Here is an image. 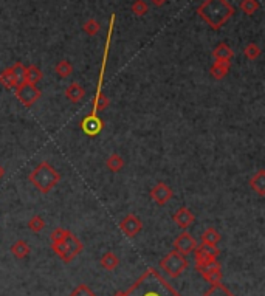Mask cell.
<instances>
[{
	"label": "cell",
	"instance_id": "cell-1",
	"mask_svg": "<svg viewBox=\"0 0 265 296\" xmlns=\"http://www.w3.org/2000/svg\"><path fill=\"white\" fill-rule=\"evenodd\" d=\"M113 296H182L155 269H147L134 285Z\"/></svg>",
	"mask_w": 265,
	"mask_h": 296
},
{
	"label": "cell",
	"instance_id": "cell-2",
	"mask_svg": "<svg viewBox=\"0 0 265 296\" xmlns=\"http://www.w3.org/2000/svg\"><path fill=\"white\" fill-rule=\"evenodd\" d=\"M197 14L213 29H220L234 16V7L228 0H205L197 8Z\"/></svg>",
	"mask_w": 265,
	"mask_h": 296
},
{
	"label": "cell",
	"instance_id": "cell-3",
	"mask_svg": "<svg viewBox=\"0 0 265 296\" xmlns=\"http://www.w3.org/2000/svg\"><path fill=\"white\" fill-rule=\"evenodd\" d=\"M28 180L31 182V185L39 192L48 194L54 186H57L59 182H61V174H59L50 163L42 161L28 175Z\"/></svg>",
	"mask_w": 265,
	"mask_h": 296
},
{
	"label": "cell",
	"instance_id": "cell-4",
	"mask_svg": "<svg viewBox=\"0 0 265 296\" xmlns=\"http://www.w3.org/2000/svg\"><path fill=\"white\" fill-rule=\"evenodd\" d=\"M51 248L64 262H72L82 251L84 245L72 231H69L65 241L59 244H51Z\"/></svg>",
	"mask_w": 265,
	"mask_h": 296
},
{
	"label": "cell",
	"instance_id": "cell-5",
	"mask_svg": "<svg viewBox=\"0 0 265 296\" xmlns=\"http://www.w3.org/2000/svg\"><path fill=\"white\" fill-rule=\"evenodd\" d=\"M160 269L169 278H179L188 269V260L183 254L172 250L160 260Z\"/></svg>",
	"mask_w": 265,
	"mask_h": 296
},
{
	"label": "cell",
	"instance_id": "cell-6",
	"mask_svg": "<svg viewBox=\"0 0 265 296\" xmlns=\"http://www.w3.org/2000/svg\"><path fill=\"white\" fill-rule=\"evenodd\" d=\"M41 90L36 87V85H33V84H26V82H23V84H20L19 87H16V96H17V100L25 106V107H33L36 103H38V100L41 98Z\"/></svg>",
	"mask_w": 265,
	"mask_h": 296
},
{
	"label": "cell",
	"instance_id": "cell-7",
	"mask_svg": "<svg viewBox=\"0 0 265 296\" xmlns=\"http://www.w3.org/2000/svg\"><path fill=\"white\" fill-rule=\"evenodd\" d=\"M104 127V121L96 115V113H88L82 118L81 121V129L85 135L88 137H96L98 134H101Z\"/></svg>",
	"mask_w": 265,
	"mask_h": 296
},
{
	"label": "cell",
	"instance_id": "cell-8",
	"mask_svg": "<svg viewBox=\"0 0 265 296\" xmlns=\"http://www.w3.org/2000/svg\"><path fill=\"white\" fill-rule=\"evenodd\" d=\"M195 248H197V242L188 231H183L182 234H179L174 241V250L179 251L183 256L194 253Z\"/></svg>",
	"mask_w": 265,
	"mask_h": 296
},
{
	"label": "cell",
	"instance_id": "cell-9",
	"mask_svg": "<svg viewBox=\"0 0 265 296\" xmlns=\"http://www.w3.org/2000/svg\"><path fill=\"white\" fill-rule=\"evenodd\" d=\"M220 254V250L217 248V245H210V244H200L197 245V248L194 250V256H195V265H202L208 260L217 259Z\"/></svg>",
	"mask_w": 265,
	"mask_h": 296
},
{
	"label": "cell",
	"instance_id": "cell-10",
	"mask_svg": "<svg viewBox=\"0 0 265 296\" xmlns=\"http://www.w3.org/2000/svg\"><path fill=\"white\" fill-rule=\"evenodd\" d=\"M120 229L124 233V236H127V238H135V236L143 229V223L135 214H129L120 222Z\"/></svg>",
	"mask_w": 265,
	"mask_h": 296
},
{
	"label": "cell",
	"instance_id": "cell-11",
	"mask_svg": "<svg viewBox=\"0 0 265 296\" xmlns=\"http://www.w3.org/2000/svg\"><path fill=\"white\" fill-rule=\"evenodd\" d=\"M172 195H174V192H172L171 186H168V185L163 183V182L157 183V185L151 189V199H152L157 205H160V206H164V205L172 199Z\"/></svg>",
	"mask_w": 265,
	"mask_h": 296
},
{
	"label": "cell",
	"instance_id": "cell-12",
	"mask_svg": "<svg viewBox=\"0 0 265 296\" xmlns=\"http://www.w3.org/2000/svg\"><path fill=\"white\" fill-rule=\"evenodd\" d=\"M172 220H174V223L177 226L186 231L194 223L195 217H194V214L191 213L189 208H186V206H182V208H179V211H175V214L172 216Z\"/></svg>",
	"mask_w": 265,
	"mask_h": 296
},
{
	"label": "cell",
	"instance_id": "cell-13",
	"mask_svg": "<svg viewBox=\"0 0 265 296\" xmlns=\"http://www.w3.org/2000/svg\"><path fill=\"white\" fill-rule=\"evenodd\" d=\"M64 93H65L67 100H70L72 103L76 104V103H81L84 100V96H85V88L81 84H78V82H72L70 85H67Z\"/></svg>",
	"mask_w": 265,
	"mask_h": 296
},
{
	"label": "cell",
	"instance_id": "cell-14",
	"mask_svg": "<svg viewBox=\"0 0 265 296\" xmlns=\"http://www.w3.org/2000/svg\"><path fill=\"white\" fill-rule=\"evenodd\" d=\"M250 186L259 197L265 195V171L263 169H260L256 175H253V179L250 180Z\"/></svg>",
	"mask_w": 265,
	"mask_h": 296
},
{
	"label": "cell",
	"instance_id": "cell-15",
	"mask_svg": "<svg viewBox=\"0 0 265 296\" xmlns=\"http://www.w3.org/2000/svg\"><path fill=\"white\" fill-rule=\"evenodd\" d=\"M213 56H214L216 61H228V62H231V59L234 56V51H233V48L228 44L222 42V44H219L213 50Z\"/></svg>",
	"mask_w": 265,
	"mask_h": 296
},
{
	"label": "cell",
	"instance_id": "cell-16",
	"mask_svg": "<svg viewBox=\"0 0 265 296\" xmlns=\"http://www.w3.org/2000/svg\"><path fill=\"white\" fill-rule=\"evenodd\" d=\"M42 76H44V73H42V70L39 67H36V65H28V67H25L23 82L36 85L42 79Z\"/></svg>",
	"mask_w": 265,
	"mask_h": 296
},
{
	"label": "cell",
	"instance_id": "cell-17",
	"mask_svg": "<svg viewBox=\"0 0 265 296\" xmlns=\"http://www.w3.org/2000/svg\"><path fill=\"white\" fill-rule=\"evenodd\" d=\"M229 67H231V62H228V61H216L211 67V76L214 79L220 81L228 75Z\"/></svg>",
	"mask_w": 265,
	"mask_h": 296
},
{
	"label": "cell",
	"instance_id": "cell-18",
	"mask_svg": "<svg viewBox=\"0 0 265 296\" xmlns=\"http://www.w3.org/2000/svg\"><path fill=\"white\" fill-rule=\"evenodd\" d=\"M202 244H210V245H217L222 241V236L216 228H208L205 229L202 234Z\"/></svg>",
	"mask_w": 265,
	"mask_h": 296
},
{
	"label": "cell",
	"instance_id": "cell-19",
	"mask_svg": "<svg viewBox=\"0 0 265 296\" xmlns=\"http://www.w3.org/2000/svg\"><path fill=\"white\" fill-rule=\"evenodd\" d=\"M195 267H197V272L203 278V276L210 275V273H213L216 270H220V262L217 259H213V260H208V262H205L202 265H195Z\"/></svg>",
	"mask_w": 265,
	"mask_h": 296
},
{
	"label": "cell",
	"instance_id": "cell-20",
	"mask_svg": "<svg viewBox=\"0 0 265 296\" xmlns=\"http://www.w3.org/2000/svg\"><path fill=\"white\" fill-rule=\"evenodd\" d=\"M101 265L106 270H115L118 265H120V259H118V256L113 254L112 251H107L101 257Z\"/></svg>",
	"mask_w": 265,
	"mask_h": 296
},
{
	"label": "cell",
	"instance_id": "cell-21",
	"mask_svg": "<svg viewBox=\"0 0 265 296\" xmlns=\"http://www.w3.org/2000/svg\"><path fill=\"white\" fill-rule=\"evenodd\" d=\"M11 253L17 259H25L29 254V247H28V244L25 241H17L16 244H13Z\"/></svg>",
	"mask_w": 265,
	"mask_h": 296
},
{
	"label": "cell",
	"instance_id": "cell-22",
	"mask_svg": "<svg viewBox=\"0 0 265 296\" xmlns=\"http://www.w3.org/2000/svg\"><path fill=\"white\" fill-rule=\"evenodd\" d=\"M202 296H236V294H233L222 282H219V284H213L211 288L208 291H205Z\"/></svg>",
	"mask_w": 265,
	"mask_h": 296
},
{
	"label": "cell",
	"instance_id": "cell-23",
	"mask_svg": "<svg viewBox=\"0 0 265 296\" xmlns=\"http://www.w3.org/2000/svg\"><path fill=\"white\" fill-rule=\"evenodd\" d=\"M106 165H107V168H109L112 172H120V171L124 168V160H123L121 155L112 154V155L106 160Z\"/></svg>",
	"mask_w": 265,
	"mask_h": 296
},
{
	"label": "cell",
	"instance_id": "cell-24",
	"mask_svg": "<svg viewBox=\"0 0 265 296\" xmlns=\"http://www.w3.org/2000/svg\"><path fill=\"white\" fill-rule=\"evenodd\" d=\"M0 85L5 88H16V81H14V76L10 67L0 73Z\"/></svg>",
	"mask_w": 265,
	"mask_h": 296
},
{
	"label": "cell",
	"instance_id": "cell-25",
	"mask_svg": "<svg viewBox=\"0 0 265 296\" xmlns=\"http://www.w3.org/2000/svg\"><path fill=\"white\" fill-rule=\"evenodd\" d=\"M260 8L259 0H242L241 2V10L247 14V16H253L254 13H257Z\"/></svg>",
	"mask_w": 265,
	"mask_h": 296
},
{
	"label": "cell",
	"instance_id": "cell-26",
	"mask_svg": "<svg viewBox=\"0 0 265 296\" xmlns=\"http://www.w3.org/2000/svg\"><path fill=\"white\" fill-rule=\"evenodd\" d=\"M54 70H56V73L61 76V78H67V76L73 75V65L69 61H65V59H64V61H59L56 64Z\"/></svg>",
	"mask_w": 265,
	"mask_h": 296
},
{
	"label": "cell",
	"instance_id": "cell-27",
	"mask_svg": "<svg viewBox=\"0 0 265 296\" xmlns=\"http://www.w3.org/2000/svg\"><path fill=\"white\" fill-rule=\"evenodd\" d=\"M10 69H11V72H13V76H14V81H16V87H19L20 84H23L25 65H23L22 62H14Z\"/></svg>",
	"mask_w": 265,
	"mask_h": 296
},
{
	"label": "cell",
	"instance_id": "cell-28",
	"mask_svg": "<svg viewBox=\"0 0 265 296\" xmlns=\"http://www.w3.org/2000/svg\"><path fill=\"white\" fill-rule=\"evenodd\" d=\"M100 29H101V25H100V22L98 20H95V19H88L85 23H84V31L88 35V36H96L98 33H100Z\"/></svg>",
	"mask_w": 265,
	"mask_h": 296
},
{
	"label": "cell",
	"instance_id": "cell-29",
	"mask_svg": "<svg viewBox=\"0 0 265 296\" xmlns=\"http://www.w3.org/2000/svg\"><path fill=\"white\" fill-rule=\"evenodd\" d=\"M130 10H132V13L135 16L141 17V16L147 14V11H149V7H147V4L144 2V0H135V2L132 4V7H130Z\"/></svg>",
	"mask_w": 265,
	"mask_h": 296
},
{
	"label": "cell",
	"instance_id": "cell-30",
	"mask_svg": "<svg viewBox=\"0 0 265 296\" xmlns=\"http://www.w3.org/2000/svg\"><path fill=\"white\" fill-rule=\"evenodd\" d=\"M70 296H96V293L85 284H79L73 288V291L70 293Z\"/></svg>",
	"mask_w": 265,
	"mask_h": 296
},
{
	"label": "cell",
	"instance_id": "cell-31",
	"mask_svg": "<svg viewBox=\"0 0 265 296\" xmlns=\"http://www.w3.org/2000/svg\"><path fill=\"white\" fill-rule=\"evenodd\" d=\"M28 228L31 229V231H35V233H41V231L45 228V220H44L41 216H35V217L29 219Z\"/></svg>",
	"mask_w": 265,
	"mask_h": 296
},
{
	"label": "cell",
	"instance_id": "cell-32",
	"mask_svg": "<svg viewBox=\"0 0 265 296\" xmlns=\"http://www.w3.org/2000/svg\"><path fill=\"white\" fill-rule=\"evenodd\" d=\"M244 53H245L247 59H250V61H256V59L260 56V48H259V45H256V44L251 42V44H248L245 47Z\"/></svg>",
	"mask_w": 265,
	"mask_h": 296
},
{
	"label": "cell",
	"instance_id": "cell-33",
	"mask_svg": "<svg viewBox=\"0 0 265 296\" xmlns=\"http://www.w3.org/2000/svg\"><path fill=\"white\" fill-rule=\"evenodd\" d=\"M69 234V229H64V228H56L51 234H50V239H51V244H59L65 241Z\"/></svg>",
	"mask_w": 265,
	"mask_h": 296
},
{
	"label": "cell",
	"instance_id": "cell-34",
	"mask_svg": "<svg viewBox=\"0 0 265 296\" xmlns=\"http://www.w3.org/2000/svg\"><path fill=\"white\" fill-rule=\"evenodd\" d=\"M222 278H223L222 270H216V272H213V273H210V275L203 276V279H205V281H208L211 285H213V284H219V282H222Z\"/></svg>",
	"mask_w": 265,
	"mask_h": 296
},
{
	"label": "cell",
	"instance_id": "cell-35",
	"mask_svg": "<svg viewBox=\"0 0 265 296\" xmlns=\"http://www.w3.org/2000/svg\"><path fill=\"white\" fill-rule=\"evenodd\" d=\"M151 2H152L155 7H163V5L168 2V0H151Z\"/></svg>",
	"mask_w": 265,
	"mask_h": 296
},
{
	"label": "cell",
	"instance_id": "cell-36",
	"mask_svg": "<svg viewBox=\"0 0 265 296\" xmlns=\"http://www.w3.org/2000/svg\"><path fill=\"white\" fill-rule=\"evenodd\" d=\"M5 175V168L2 166V165H0V180H2V177Z\"/></svg>",
	"mask_w": 265,
	"mask_h": 296
}]
</instances>
